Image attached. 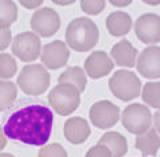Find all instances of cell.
<instances>
[{"mask_svg":"<svg viewBox=\"0 0 160 157\" xmlns=\"http://www.w3.org/2000/svg\"><path fill=\"white\" fill-rule=\"evenodd\" d=\"M53 113L40 99H20L8 108L3 117V132L8 138L42 146L51 135Z\"/></svg>","mask_w":160,"mask_h":157,"instance_id":"6da1fadb","label":"cell"},{"mask_svg":"<svg viewBox=\"0 0 160 157\" xmlns=\"http://www.w3.org/2000/svg\"><path fill=\"white\" fill-rule=\"evenodd\" d=\"M65 39L70 48L77 52L91 50L99 40L97 25L87 17L75 18L68 24Z\"/></svg>","mask_w":160,"mask_h":157,"instance_id":"7a4b0ae2","label":"cell"},{"mask_svg":"<svg viewBox=\"0 0 160 157\" xmlns=\"http://www.w3.org/2000/svg\"><path fill=\"white\" fill-rule=\"evenodd\" d=\"M17 83L25 94L38 96L48 89L50 85V74L40 64L26 65L20 72Z\"/></svg>","mask_w":160,"mask_h":157,"instance_id":"3957f363","label":"cell"},{"mask_svg":"<svg viewBox=\"0 0 160 157\" xmlns=\"http://www.w3.org/2000/svg\"><path fill=\"white\" fill-rule=\"evenodd\" d=\"M48 102L57 114L67 116L80 104V92L74 85L59 83L48 94Z\"/></svg>","mask_w":160,"mask_h":157,"instance_id":"277c9868","label":"cell"},{"mask_svg":"<svg viewBox=\"0 0 160 157\" xmlns=\"http://www.w3.org/2000/svg\"><path fill=\"white\" fill-rule=\"evenodd\" d=\"M112 94L122 101H130L137 98L141 90V81L132 71L117 70L108 81Z\"/></svg>","mask_w":160,"mask_h":157,"instance_id":"5b68a950","label":"cell"},{"mask_svg":"<svg viewBox=\"0 0 160 157\" xmlns=\"http://www.w3.org/2000/svg\"><path fill=\"white\" fill-rule=\"evenodd\" d=\"M121 122L128 132L141 135L150 129L152 115L147 106L140 103H133L123 110Z\"/></svg>","mask_w":160,"mask_h":157,"instance_id":"8992f818","label":"cell"},{"mask_svg":"<svg viewBox=\"0 0 160 157\" xmlns=\"http://www.w3.org/2000/svg\"><path fill=\"white\" fill-rule=\"evenodd\" d=\"M41 51V41L34 32H22L14 37L12 52L23 62L36 60Z\"/></svg>","mask_w":160,"mask_h":157,"instance_id":"52a82bcc","label":"cell"},{"mask_svg":"<svg viewBox=\"0 0 160 157\" xmlns=\"http://www.w3.org/2000/svg\"><path fill=\"white\" fill-rule=\"evenodd\" d=\"M120 108L109 100H101L94 103L89 110L92 124L99 129L111 128L118 122Z\"/></svg>","mask_w":160,"mask_h":157,"instance_id":"ba28073f","label":"cell"},{"mask_svg":"<svg viewBox=\"0 0 160 157\" xmlns=\"http://www.w3.org/2000/svg\"><path fill=\"white\" fill-rule=\"evenodd\" d=\"M60 17L54 9L44 7L35 11L32 15L30 25L32 30L42 37H50L60 28Z\"/></svg>","mask_w":160,"mask_h":157,"instance_id":"9c48e42d","label":"cell"},{"mask_svg":"<svg viewBox=\"0 0 160 157\" xmlns=\"http://www.w3.org/2000/svg\"><path fill=\"white\" fill-rule=\"evenodd\" d=\"M134 31L137 38L145 44L160 42V16L155 13H145L135 22Z\"/></svg>","mask_w":160,"mask_h":157,"instance_id":"30bf717a","label":"cell"},{"mask_svg":"<svg viewBox=\"0 0 160 157\" xmlns=\"http://www.w3.org/2000/svg\"><path fill=\"white\" fill-rule=\"evenodd\" d=\"M136 68L144 78H160V47L149 46L145 48L137 59Z\"/></svg>","mask_w":160,"mask_h":157,"instance_id":"8fae6325","label":"cell"},{"mask_svg":"<svg viewBox=\"0 0 160 157\" xmlns=\"http://www.w3.org/2000/svg\"><path fill=\"white\" fill-rule=\"evenodd\" d=\"M70 56L69 49L61 40H55L43 47L41 61L49 69H58L67 64Z\"/></svg>","mask_w":160,"mask_h":157,"instance_id":"7c38bea8","label":"cell"},{"mask_svg":"<svg viewBox=\"0 0 160 157\" xmlns=\"http://www.w3.org/2000/svg\"><path fill=\"white\" fill-rule=\"evenodd\" d=\"M84 68L86 73L93 79H98L107 75L114 68V63L105 51H94L85 60Z\"/></svg>","mask_w":160,"mask_h":157,"instance_id":"4fadbf2b","label":"cell"},{"mask_svg":"<svg viewBox=\"0 0 160 157\" xmlns=\"http://www.w3.org/2000/svg\"><path fill=\"white\" fill-rule=\"evenodd\" d=\"M64 136L70 143L81 144L87 140L91 129L88 122L82 117H71L64 123Z\"/></svg>","mask_w":160,"mask_h":157,"instance_id":"5bb4252c","label":"cell"},{"mask_svg":"<svg viewBox=\"0 0 160 157\" xmlns=\"http://www.w3.org/2000/svg\"><path fill=\"white\" fill-rule=\"evenodd\" d=\"M137 53V49L133 46L131 42L126 39H122L116 44H114L111 51H110L112 58L118 66L128 68H132L135 66Z\"/></svg>","mask_w":160,"mask_h":157,"instance_id":"9a60e30c","label":"cell"},{"mask_svg":"<svg viewBox=\"0 0 160 157\" xmlns=\"http://www.w3.org/2000/svg\"><path fill=\"white\" fill-rule=\"evenodd\" d=\"M132 27V19L124 11H114L106 18V28L112 36H123L129 33Z\"/></svg>","mask_w":160,"mask_h":157,"instance_id":"2e32d148","label":"cell"},{"mask_svg":"<svg viewBox=\"0 0 160 157\" xmlns=\"http://www.w3.org/2000/svg\"><path fill=\"white\" fill-rule=\"evenodd\" d=\"M135 147L142 153L144 157L157 155L160 149V137L155 128H150L146 132L137 135L135 139Z\"/></svg>","mask_w":160,"mask_h":157,"instance_id":"e0dca14e","label":"cell"},{"mask_svg":"<svg viewBox=\"0 0 160 157\" xmlns=\"http://www.w3.org/2000/svg\"><path fill=\"white\" fill-rule=\"evenodd\" d=\"M97 144L106 146L111 151L112 157H123L128 151L127 140L125 136L116 131H109L103 134Z\"/></svg>","mask_w":160,"mask_h":157,"instance_id":"ac0fdd59","label":"cell"},{"mask_svg":"<svg viewBox=\"0 0 160 157\" xmlns=\"http://www.w3.org/2000/svg\"><path fill=\"white\" fill-rule=\"evenodd\" d=\"M59 83H69L76 87L81 93L85 90L87 84V79L82 68L78 66L68 67L64 72L60 74L58 78Z\"/></svg>","mask_w":160,"mask_h":157,"instance_id":"d6986e66","label":"cell"},{"mask_svg":"<svg viewBox=\"0 0 160 157\" xmlns=\"http://www.w3.org/2000/svg\"><path fill=\"white\" fill-rule=\"evenodd\" d=\"M16 97V85L10 81L0 80V111L8 109L15 102Z\"/></svg>","mask_w":160,"mask_h":157,"instance_id":"ffe728a7","label":"cell"},{"mask_svg":"<svg viewBox=\"0 0 160 157\" xmlns=\"http://www.w3.org/2000/svg\"><path fill=\"white\" fill-rule=\"evenodd\" d=\"M142 100L153 108L160 109V81L147 82L142 89Z\"/></svg>","mask_w":160,"mask_h":157,"instance_id":"44dd1931","label":"cell"},{"mask_svg":"<svg viewBox=\"0 0 160 157\" xmlns=\"http://www.w3.org/2000/svg\"><path fill=\"white\" fill-rule=\"evenodd\" d=\"M18 9L13 1H0V25L10 26L16 21Z\"/></svg>","mask_w":160,"mask_h":157,"instance_id":"7402d4cb","label":"cell"},{"mask_svg":"<svg viewBox=\"0 0 160 157\" xmlns=\"http://www.w3.org/2000/svg\"><path fill=\"white\" fill-rule=\"evenodd\" d=\"M17 71V64L10 54H0V78H11Z\"/></svg>","mask_w":160,"mask_h":157,"instance_id":"603a6c76","label":"cell"},{"mask_svg":"<svg viewBox=\"0 0 160 157\" xmlns=\"http://www.w3.org/2000/svg\"><path fill=\"white\" fill-rule=\"evenodd\" d=\"M38 157H68L66 150L58 143H51L39 150Z\"/></svg>","mask_w":160,"mask_h":157,"instance_id":"cb8c5ba5","label":"cell"},{"mask_svg":"<svg viewBox=\"0 0 160 157\" xmlns=\"http://www.w3.org/2000/svg\"><path fill=\"white\" fill-rule=\"evenodd\" d=\"M105 5H106V3L103 0H99V1H85V0H82V1H80V7H81L82 11L89 15H97L101 13L105 8Z\"/></svg>","mask_w":160,"mask_h":157,"instance_id":"d4e9b609","label":"cell"},{"mask_svg":"<svg viewBox=\"0 0 160 157\" xmlns=\"http://www.w3.org/2000/svg\"><path fill=\"white\" fill-rule=\"evenodd\" d=\"M85 157H112V154L106 146L97 144L87 151Z\"/></svg>","mask_w":160,"mask_h":157,"instance_id":"484cf974","label":"cell"},{"mask_svg":"<svg viewBox=\"0 0 160 157\" xmlns=\"http://www.w3.org/2000/svg\"><path fill=\"white\" fill-rule=\"evenodd\" d=\"M11 30L9 26L0 25V50H5L11 42Z\"/></svg>","mask_w":160,"mask_h":157,"instance_id":"4316f807","label":"cell"},{"mask_svg":"<svg viewBox=\"0 0 160 157\" xmlns=\"http://www.w3.org/2000/svg\"><path fill=\"white\" fill-rule=\"evenodd\" d=\"M19 2L22 6L26 7L28 9H34V8L40 6V5L43 3L42 0H37V1H22L21 0V1H19Z\"/></svg>","mask_w":160,"mask_h":157,"instance_id":"83f0119b","label":"cell"},{"mask_svg":"<svg viewBox=\"0 0 160 157\" xmlns=\"http://www.w3.org/2000/svg\"><path fill=\"white\" fill-rule=\"evenodd\" d=\"M153 122L155 130H157V132L160 134V110L156 111L153 116Z\"/></svg>","mask_w":160,"mask_h":157,"instance_id":"f1b7e54d","label":"cell"},{"mask_svg":"<svg viewBox=\"0 0 160 157\" xmlns=\"http://www.w3.org/2000/svg\"><path fill=\"white\" fill-rule=\"evenodd\" d=\"M6 143H7V141H6V138H5V136H4L3 129H2L1 126H0V151L6 146Z\"/></svg>","mask_w":160,"mask_h":157,"instance_id":"f546056e","label":"cell"},{"mask_svg":"<svg viewBox=\"0 0 160 157\" xmlns=\"http://www.w3.org/2000/svg\"><path fill=\"white\" fill-rule=\"evenodd\" d=\"M132 1L131 0H127V1H113V0H111L110 1V3H111L112 5H114V6H117V7H124V6H127V5H129L130 3H131Z\"/></svg>","mask_w":160,"mask_h":157,"instance_id":"4dcf8cb0","label":"cell"},{"mask_svg":"<svg viewBox=\"0 0 160 157\" xmlns=\"http://www.w3.org/2000/svg\"><path fill=\"white\" fill-rule=\"evenodd\" d=\"M53 2L57 5H68V4H72L75 1H53Z\"/></svg>","mask_w":160,"mask_h":157,"instance_id":"1f68e13d","label":"cell"},{"mask_svg":"<svg viewBox=\"0 0 160 157\" xmlns=\"http://www.w3.org/2000/svg\"><path fill=\"white\" fill-rule=\"evenodd\" d=\"M147 4H151V5H156V4H160V1H144Z\"/></svg>","mask_w":160,"mask_h":157,"instance_id":"d6a6232c","label":"cell"},{"mask_svg":"<svg viewBox=\"0 0 160 157\" xmlns=\"http://www.w3.org/2000/svg\"><path fill=\"white\" fill-rule=\"evenodd\" d=\"M0 157H14V156L9 153H1L0 154Z\"/></svg>","mask_w":160,"mask_h":157,"instance_id":"836d02e7","label":"cell"}]
</instances>
